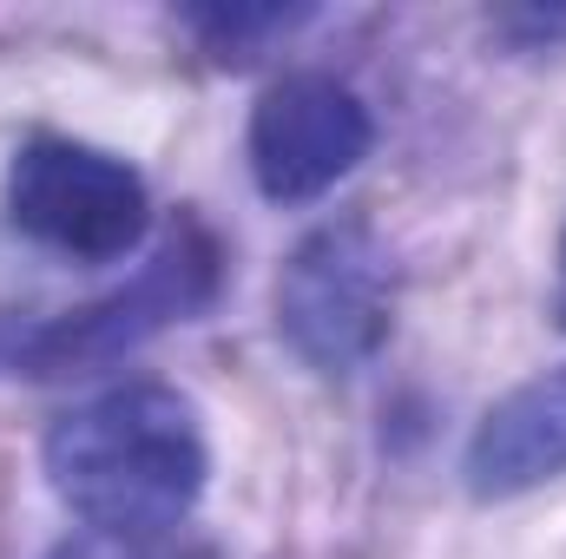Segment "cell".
Returning <instances> with one entry per match:
<instances>
[{
  "instance_id": "obj_1",
  "label": "cell",
  "mask_w": 566,
  "mask_h": 559,
  "mask_svg": "<svg viewBox=\"0 0 566 559\" xmlns=\"http://www.w3.org/2000/svg\"><path fill=\"white\" fill-rule=\"evenodd\" d=\"M205 434L178 389L126 382L53 421L46 481L86 534H178L205 494Z\"/></svg>"
},
{
  "instance_id": "obj_2",
  "label": "cell",
  "mask_w": 566,
  "mask_h": 559,
  "mask_svg": "<svg viewBox=\"0 0 566 559\" xmlns=\"http://www.w3.org/2000/svg\"><path fill=\"white\" fill-rule=\"evenodd\" d=\"M396 309V264L363 218L316 224L277 277V329L316 376H356Z\"/></svg>"
},
{
  "instance_id": "obj_3",
  "label": "cell",
  "mask_w": 566,
  "mask_h": 559,
  "mask_svg": "<svg viewBox=\"0 0 566 559\" xmlns=\"http://www.w3.org/2000/svg\"><path fill=\"white\" fill-rule=\"evenodd\" d=\"M7 211L13 224L73 257V264H113L126 251H139L145 224H151V198L145 178L80 139H27L13 171H7Z\"/></svg>"
},
{
  "instance_id": "obj_4",
  "label": "cell",
  "mask_w": 566,
  "mask_h": 559,
  "mask_svg": "<svg viewBox=\"0 0 566 559\" xmlns=\"http://www.w3.org/2000/svg\"><path fill=\"white\" fill-rule=\"evenodd\" d=\"M211 289H218V244L205 231H178L126 289H113V296H99V303H86L73 316H53V323L27 329L7 349V362H13V376H80V369H106V362L133 356L145 336L198 316L211 303Z\"/></svg>"
},
{
  "instance_id": "obj_5",
  "label": "cell",
  "mask_w": 566,
  "mask_h": 559,
  "mask_svg": "<svg viewBox=\"0 0 566 559\" xmlns=\"http://www.w3.org/2000/svg\"><path fill=\"white\" fill-rule=\"evenodd\" d=\"M369 106L329 73H290L251 113V171L271 204H310L369 158Z\"/></svg>"
},
{
  "instance_id": "obj_6",
  "label": "cell",
  "mask_w": 566,
  "mask_h": 559,
  "mask_svg": "<svg viewBox=\"0 0 566 559\" xmlns=\"http://www.w3.org/2000/svg\"><path fill=\"white\" fill-rule=\"evenodd\" d=\"M566 474V369L521 382L507 402H494L468 441V487L481 500L527 494Z\"/></svg>"
},
{
  "instance_id": "obj_7",
  "label": "cell",
  "mask_w": 566,
  "mask_h": 559,
  "mask_svg": "<svg viewBox=\"0 0 566 559\" xmlns=\"http://www.w3.org/2000/svg\"><path fill=\"white\" fill-rule=\"evenodd\" d=\"M46 559H218L211 547L185 540V534H73Z\"/></svg>"
},
{
  "instance_id": "obj_8",
  "label": "cell",
  "mask_w": 566,
  "mask_h": 559,
  "mask_svg": "<svg viewBox=\"0 0 566 559\" xmlns=\"http://www.w3.org/2000/svg\"><path fill=\"white\" fill-rule=\"evenodd\" d=\"M303 13H290V7H218V13H191V27L231 60V53H251L264 33H290Z\"/></svg>"
},
{
  "instance_id": "obj_9",
  "label": "cell",
  "mask_w": 566,
  "mask_h": 559,
  "mask_svg": "<svg viewBox=\"0 0 566 559\" xmlns=\"http://www.w3.org/2000/svg\"><path fill=\"white\" fill-rule=\"evenodd\" d=\"M501 27H507V33H534V40H560L566 13H541V7H534V13H501Z\"/></svg>"
},
{
  "instance_id": "obj_10",
  "label": "cell",
  "mask_w": 566,
  "mask_h": 559,
  "mask_svg": "<svg viewBox=\"0 0 566 559\" xmlns=\"http://www.w3.org/2000/svg\"><path fill=\"white\" fill-rule=\"evenodd\" d=\"M554 309H560V323H566V244H560V296H554Z\"/></svg>"
}]
</instances>
